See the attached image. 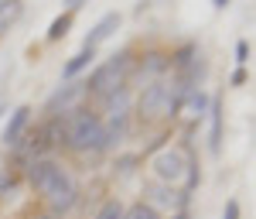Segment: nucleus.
<instances>
[{"mask_svg": "<svg viewBox=\"0 0 256 219\" xmlns=\"http://www.w3.org/2000/svg\"><path fill=\"white\" fill-rule=\"evenodd\" d=\"M96 219H123V202H120V199L102 202L99 212H96Z\"/></svg>", "mask_w": 256, "mask_h": 219, "instance_id": "f3484780", "label": "nucleus"}, {"mask_svg": "<svg viewBox=\"0 0 256 219\" xmlns=\"http://www.w3.org/2000/svg\"><path fill=\"white\" fill-rule=\"evenodd\" d=\"M92 62H96V52H92V48H82V52H76L72 59L62 65V79H65V82H72L76 76H82V72H86V69H89Z\"/></svg>", "mask_w": 256, "mask_h": 219, "instance_id": "f8f14e48", "label": "nucleus"}, {"mask_svg": "<svg viewBox=\"0 0 256 219\" xmlns=\"http://www.w3.org/2000/svg\"><path fill=\"white\" fill-rule=\"evenodd\" d=\"M10 185H14V178H10V175H0V192H4V188H10Z\"/></svg>", "mask_w": 256, "mask_h": 219, "instance_id": "412c9836", "label": "nucleus"}, {"mask_svg": "<svg viewBox=\"0 0 256 219\" xmlns=\"http://www.w3.org/2000/svg\"><path fill=\"white\" fill-rule=\"evenodd\" d=\"M41 219H62V216H52V212H48V216H41Z\"/></svg>", "mask_w": 256, "mask_h": 219, "instance_id": "393cba45", "label": "nucleus"}, {"mask_svg": "<svg viewBox=\"0 0 256 219\" xmlns=\"http://www.w3.org/2000/svg\"><path fill=\"white\" fill-rule=\"evenodd\" d=\"M140 76H144L147 82L168 79V76H171V55H164V52H150V55H144V62H140Z\"/></svg>", "mask_w": 256, "mask_h": 219, "instance_id": "9d476101", "label": "nucleus"}, {"mask_svg": "<svg viewBox=\"0 0 256 219\" xmlns=\"http://www.w3.org/2000/svg\"><path fill=\"white\" fill-rule=\"evenodd\" d=\"M123 219H160V212H154L147 202H134L130 209H123Z\"/></svg>", "mask_w": 256, "mask_h": 219, "instance_id": "dca6fc26", "label": "nucleus"}, {"mask_svg": "<svg viewBox=\"0 0 256 219\" xmlns=\"http://www.w3.org/2000/svg\"><path fill=\"white\" fill-rule=\"evenodd\" d=\"M120 24H123V18H120V11H110V14H102V18L96 21V28L86 35V41H82V48H92L96 52L102 41H110L113 35L120 31Z\"/></svg>", "mask_w": 256, "mask_h": 219, "instance_id": "1a4fd4ad", "label": "nucleus"}, {"mask_svg": "<svg viewBox=\"0 0 256 219\" xmlns=\"http://www.w3.org/2000/svg\"><path fill=\"white\" fill-rule=\"evenodd\" d=\"M130 110H134V89L130 86H120L116 93H110L106 100H102V113H106V123H113V120H126L130 117Z\"/></svg>", "mask_w": 256, "mask_h": 219, "instance_id": "6e6552de", "label": "nucleus"}, {"mask_svg": "<svg viewBox=\"0 0 256 219\" xmlns=\"http://www.w3.org/2000/svg\"><path fill=\"white\" fill-rule=\"evenodd\" d=\"M130 69H134V59H130L126 52H123V55H113V59H106L102 65L92 69V76L86 79V89H89L92 96H99V100H106L110 93H116L120 86H126Z\"/></svg>", "mask_w": 256, "mask_h": 219, "instance_id": "20e7f679", "label": "nucleus"}, {"mask_svg": "<svg viewBox=\"0 0 256 219\" xmlns=\"http://www.w3.org/2000/svg\"><path fill=\"white\" fill-rule=\"evenodd\" d=\"M72 18H76L72 11H65V14H58V18L52 21V28H48V35H44V38H48V41H62L65 35H68V28H72Z\"/></svg>", "mask_w": 256, "mask_h": 219, "instance_id": "2eb2a0df", "label": "nucleus"}, {"mask_svg": "<svg viewBox=\"0 0 256 219\" xmlns=\"http://www.w3.org/2000/svg\"><path fill=\"white\" fill-rule=\"evenodd\" d=\"M65 4H68V11L76 14V11H79V7H82V4H86V0H65Z\"/></svg>", "mask_w": 256, "mask_h": 219, "instance_id": "4be33fe9", "label": "nucleus"}, {"mask_svg": "<svg viewBox=\"0 0 256 219\" xmlns=\"http://www.w3.org/2000/svg\"><path fill=\"white\" fill-rule=\"evenodd\" d=\"M62 137L65 147L76 151V154H102V144H106V123L99 113L92 110H72L68 117L62 120Z\"/></svg>", "mask_w": 256, "mask_h": 219, "instance_id": "f03ea898", "label": "nucleus"}, {"mask_svg": "<svg viewBox=\"0 0 256 219\" xmlns=\"http://www.w3.org/2000/svg\"><path fill=\"white\" fill-rule=\"evenodd\" d=\"M192 151L188 147H178V144H164L160 151H154L150 158H147V168H150V181H160V185H184L188 178V171H192Z\"/></svg>", "mask_w": 256, "mask_h": 219, "instance_id": "7ed1b4c3", "label": "nucleus"}, {"mask_svg": "<svg viewBox=\"0 0 256 219\" xmlns=\"http://www.w3.org/2000/svg\"><path fill=\"white\" fill-rule=\"evenodd\" d=\"M89 89H86V82H65V86H58L52 96H48V103H44V113L52 120H58V117H68L72 110H79V103L82 96H86Z\"/></svg>", "mask_w": 256, "mask_h": 219, "instance_id": "39448f33", "label": "nucleus"}, {"mask_svg": "<svg viewBox=\"0 0 256 219\" xmlns=\"http://www.w3.org/2000/svg\"><path fill=\"white\" fill-rule=\"evenodd\" d=\"M222 219H239V199H226V209H222Z\"/></svg>", "mask_w": 256, "mask_h": 219, "instance_id": "6ab92c4d", "label": "nucleus"}, {"mask_svg": "<svg viewBox=\"0 0 256 219\" xmlns=\"http://www.w3.org/2000/svg\"><path fill=\"white\" fill-rule=\"evenodd\" d=\"M208 147L212 154L222 151V103L212 100V110H208Z\"/></svg>", "mask_w": 256, "mask_h": 219, "instance_id": "ddd939ff", "label": "nucleus"}, {"mask_svg": "<svg viewBox=\"0 0 256 219\" xmlns=\"http://www.w3.org/2000/svg\"><path fill=\"white\" fill-rule=\"evenodd\" d=\"M20 11H24L20 0H4V4H0V35H7V28L20 18Z\"/></svg>", "mask_w": 256, "mask_h": 219, "instance_id": "4468645a", "label": "nucleus"}, {"mask_svg": "<svg viewBox=\"0 0 256 219\" xmlns=\"http://www.w3.org/2000/svg\"><path fill=\"white\" fill-rule=\"evenodd\" d=\"M144 195H147V205L154 209V212H184V195H181V188H171V185H160V181H147L144 185Z\"/></svg>", "mask_w": 256, "mask_h": 219, "instance_id": "423d86ee", "label": "nucleus"}, {"mask_svg": "<svg viewBox=\"0 0 256 219\" xmlns=\"http://www.w3.org/2000/svg\"><path fill=\"white\" fill-rule=\"evenodd\" d=\"M24 178H28V185L38 192V195H44V202L52 205V216H65L76 202H79V185H76V178H72V171L62 164L58 158H38L31 161L28 168H24Z\"/></svg>", "mask_w": 256, "mask_h": 219, "instance_id": "f257e3e1", "label": "nucleus"}, {"mask_svg": "<svg viewBox=\"0 0 256 219\" xmlns=\"http://www.w3.org/2000/svg\"><path fill=\"white\" fill-rule=\"evenodd\" d=\"M246 62H250V41L239 38L236 41V65H239V69H246Z\"/></svg>", "mask_w": 256, "mask_h": 219, "instance_id": "a211bd4d", "label": "nucleus"}, {"mask_svg": "<svg viewBox=\"0 0 256 219\" xmlns=\"http://www.w3.org/2000/svg\"><path fill=\"white\" fill-rule=\"evenodd\" d=\"M171 219H192V216H188V212H174Z\"/></svg>", "mask_w": 256, "mask_h": 219, "instance_id": "b1692460", "label": "nucleus"}, {"mask_svg": "<svg viewBox=\"0 0 256 219\" xmlns=\"http://www.w3.org/2000/svg\"><path fill=\"white\" fill-rule=\"evenodd\" d=\"M28 127H31V106L28 103H20L10 110V117H7V127H4V147L7 151H14L24 144V134H28Z\"/></svg>", "mask_w": 256, "mask_h": 219, "instance_id": "0eeeda50", "label": "nucleus"}, {"mask_svg": "<svg viewBox=\"0 0 256 219\" xmlns=\"http://www.w3.org/2000/svg\"><path fill=\"white\" fill-rule=\"evenodd\" d=\"M246 79H250L246 69H236V72H232V86H246Z\"/></svg>", "mask_w": 256, "mask_h": 219, "instance_id": "aec40b11", "label": "nucleus"}, {"mask_svg": "<svg viewBox=\"0 0 256 219\" xmlns=\"http://www.w3.org/2000/svg\"><path fill=\"white\" fill-rule=\"evenodd\" d=\"M229 4H232V0H212V7H216V11H226Z\"/></svg>", "mask_w": 256, "mask_h": 219, "instance_id": "5701e85b", "label": "nucleus"}, {"mask_svg": "<svg viewBox=\"0 0 256 219\" xmlns=\"http://www.w3.org/2000/svg\"><path fill=\"white\" fill-rule=\"evenodd\" d=\"M212 100H216V96H212L208 89L195 86V89L188 93V100H184V106H181V110H184V113H188L192 120H202V117H208V110H212Z\"/></svg>", "mask_w": 256, "mask_h": 219, "instance_id": "9b49d317", "label": "nucleus"}]
</instances>
